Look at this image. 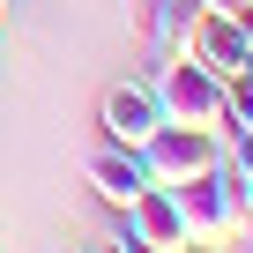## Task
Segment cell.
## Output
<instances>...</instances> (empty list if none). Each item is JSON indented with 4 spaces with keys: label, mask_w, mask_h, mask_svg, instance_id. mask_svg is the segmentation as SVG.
Here are the masks:
<instances>
[{
    "label": "cell",
    "mask_w": 253,
    "mask_h": 253,
    "mask_svg": "<svg viewBox=\"0 0 253 253\" xmlns=\"http://www.w3.org/2000/svg\"><path fill=\"white\" fill-rule=\"evenodd\" d=\"M171 194H179L186 238H201V246H231V238L246 231V186H238V171H231V164H209V171L179 179Z\"/></svg>",
    "instance_id": "cell-1"
},
{
    "label": "cell",
    "mask_w": 253,
    "mask_h": 253,
    "mask_svg": "<svg viewBox=\"0 0 253 253\" xmlns=\"http://www.w3.org/2000/svg\"><path fill=\"white\" fill-rule=\"evenodd\" d=\"M142 164H149V179H157V186H179V179H194V171L223 164V134H216V126L157 119V126H149V142H142Z\"/></svg>",
    "instance_id": "cell-3"
},
{
    "label": "cell",
    "mask_w": 253,
    "mask_h": 253,
    "mask_svg": "<svg viewBox=\"0 0 253 253\" xmlns=\"http://www.w3.org/2000/svg\"><path fill=\"white\" fill-rule=\"evenodd\" d=\"M253 126V75H223V134Z\"/></svg>",
    "instance_id": "cell-8"
},
{
    "label": "cell",
    "mask_w": 253,
    "mask_h": 253,
    "mask_svg": "<svg viewBox=\"0 0 253 253\" xmlns=\"http://www.w3.org/2000/svg\"><path fill=\"white\" fill-rule=\"evenodd\" d=\"M157 112L164 119H179V126H216L223 134V75H209L201 60H186V52H171V60H157Z\"/></svg>",
    "instance_id": "cell-2"
},
{
    "label": "cell",
    "mask_w": 253,
    "mask_h": 253,
    "mask_svg": "<svg viewBox=\"0 0 253 253\" xmlns=\"http://www.w3.org/2000/svg\"><path fill=\"white\" fill-rule=\"evenodd\" d=\"M0 23H8V0H0Z\"/></svg>",
    "instance_id": "cell-13"
},
{
    "label": "cell",
    "mask_w": 253,
    "mask_h": 253,
    "mask_svg": "<svg viewBox=\"0 0 253 253\" xmlns=\"http://www.w3.org/2000/svg\"><path fill=\"white\" fill-rule=\"evenodd\" d=\"M119 216H126V231H134V238H149V246H164V253L186 246V216H179V194H171V186H142Z\"/></svg>",
    "instance_id": "cell-5"
},
{
    "label": "cell",
    "mask_w": 253,
    "mask_h": 253,
    "mask_svg": "<svg viewBox=\"0 0 253 253\" xmlns=\"http://www.w3.org/2000/svg\"><path fill=\"white\" fill-rule=\"evenodd\" d=\"M171 253H223V246H201V238H186V246H171Z\"/></svg>",
    "instance_id": "cell-11"
},
{
    "label": "cell",
    "mask_w": 253,
    "mask_h": 253,
    "mask_svg": "<svg viewBox=\"0 0 253 253\" xmlns=\"http://www.w3.org/2000/svg\"><path fill=\"white\" fill-rule=\"evenodd\" d=\"M186 60H201L209 75H238L246 67V38L231 30V15H201L194 38H186Z\"/></svg>",
    "instance_id": "cell-7"
},
{
    "label": "cell",
    "mask_w": 253,
    "mask_h": 253,
    "mask_svg": "<svg viewBox=\"0 0 253 253\" xmlns=\"http://www.w3.org/2000/svg\"><path fill=\"white\" fill-rule=\"evenodd\" d=\"M223 164L238 179H253V126H238V134H223Z\"/></svg>",
    "instance_id": "cell-9"
},
{
    "label": "cell",
    "mask_w": 253,
    "mask_h": 253,
    "mask_svg": "<svg viewBox=\"0 0 253 253\" xmlns=\"http://www.w3.org/2000/svg\"><path fill=\"white\" fill-rule=\"evenodd\" d=\"M246 238H253V223H246Z\"/></svg>",
    "instance_id": "cell-14"
},
{
    "label": "cell",
    "mask_w": 253,
    "mask_h": 253,
    "mask_svg": "<svg viewBox=\"0 0 253 253\" xmlns=\"http://www.w3.org/2000/svg\"><path fill=\"white\" fill-rule=\"evenodd\" d=\"M89 186L112 201V209H126V201H134L142 186H157L149 179V164H142V149H119V142H104L97 157H89Z\"/></svg>",
    "instance_id": "cell-6"
},
{
    "label": "cell",
    "mask_w": 253,
    "mask_h": 253,
    "mask_svg": "<svg viewBox=\"0 0 253 253\" xmlns=\"http://www.w3.org/2000/svg\"><path fill=\"white\" fill-rule=\"evenodd\" d=\"M157 119H164V112H157V89H149V82H119V89H104V112H97L104 142H119V149H142Z\"/></svg>",
    "instance_id": "cell-4"
},
{
    "label": "cell",
    "mask_w": 253,
    "mask_h": 253,
    "mask_svg": "<svg viewBox=\"0 0 253 253\" xmlns=\"http://www.w3.org/2000/svg\"><path fill=\"white\" fill-rule=\"evenodd\" d=\"M231 30H238V38L253 45V0H238V8H231Z\"/></svg>",
    "instance_id": "cell-10"
},
{
    "label": "cell",
    "mask_w": 253,
    "mask_h": 253,
    "mask_svg": "<svg viewBox=\"0 0 253 253\" xmlns=\"http://www.w3.org/2000/svg\"><path fill=\"white\" fill-rule=\"evenodd\" d=\"M238 75H253V45H246V67H238Z\"/></svg>",
    "instance_id": "cell-12"
}]
</instances>
